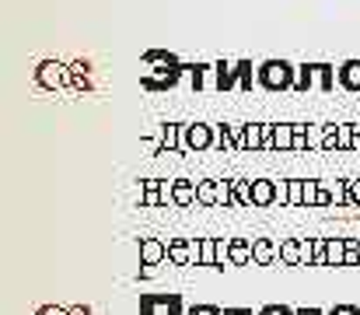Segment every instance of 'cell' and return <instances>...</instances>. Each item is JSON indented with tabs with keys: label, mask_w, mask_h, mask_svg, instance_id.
<instances>
[{
	"label": "cell",
	"mask_w": 360,
	"mask_h": 315,
	"mask_svg": "<svg viewBox=\"0 0 360 315\" xmlns=\"http://www.w3.org/2000/svg\"><path fill=\"white\" fill-rule=\"evenodd\" d=\"M255 84L266 91H290L297 84V67L290 60H263L255 70Z\"/></svg>",
	"instance_id": "cell-1"
},
{
	"label": "cell",
	"mask_w": 360,
	"mask_h": 315,
	"mask_svg": "<svg viewBox=\"0 0 360 315\" xmlns=\"http://www.w3.org/2000/svg\"><path fill=\"white\" fill-rule=\"evenodd\" d=\"M35 84L46 91H57L63 84H70V64L63 60H39L35 64Z\"/></svg>",
	"instance_id": "cell-2"
},
{
	"label": "cell",
	"mask_w": 360,
	"mask_h": 315,
	"mask_svg": "<svg viewBox=\"0 0 360 315\" xmlns=\"http://www.w3.org/2000/svg\"><path fill=\"white\" fill-rule=\"evenodd\" d=\"M280 262L283 267H312V238H283Z\"/></svg>",
	"instance_id": "cell-3"
},
{
	"label": "cell",
	"mask_w": 360,
	"mask_h": 315,
	"mask_svg": "<svg viewBox=\"0 0 360 315\" xmlns=\"http://www.w3.org/2000/svg\"><path fill=\"white\" fill-rule=\"evenodd\" d=\"M168 262L172 267H199V238H168Z\"/></svg>",
	"instance_id": "cell-4"
},
{
	"label": "cell",
	"mask_w": 360,
	"mask_h": 315,
	"mask_svg": "<svg viewBox=\"0 0 360 315\" xmlns=\"http://www.w3.org/2000/svg\"><path fill=\"white\" fill-rule=\"evenodd\" d=\"M217 144V133L210 123H186V151H207Z\"/></svg>",
	"instance_id": "cell-5"
},
{
	"label": "cell",
	"mask_w": 360,
	"mask_h": 315,
	"mask_svg": "<svg viewBox=\"0 0 360 315\" xmlns=\"http://www.w3.org/2000/svg\"><path fill=\"white\" fill-rule=\"evenodd\" d=\"M172 151H186V123H161V140L154 154H172Z\"/></svg>",
	"instance_id": "cell-6"
},
{
	"label": "cell",
	"mask_w": 360,
	"mask_h": 315,
	"mask_svg": "<svg viewBox=\"0 0 360 315\" xmlns=\"http://www.w3.org/2000/svg\"><path fill=\"white\" fill-rule=\"evenodd\" d=\"M140 262L143 267H161V262H168V242L165 238H140Z\"/></svg>",
	"instance_id": "cell-7"
},
{
	"label": "cell",
	"mask_w": 360,
	"mask_h": 315,
	"mask_svg": "<svg viewBox=\"0 0 360 315\" xmlns=\"http://www.w3.org/2000/svg\"><path fill=\"white\" fill-rule=\"evenodd\" d=\"M280 259V245L273 238H252V262L255 267H270Z\"/></svg>",
	"instance_id": "cell-8"
},
{
	"label": "cell",
	"mask_w": 360,
	"mask_h": 315,
	"mask_svg": "<svg viewBox=\"0 0 360 315\" xmlns=\"http://www.w3.org/2000/svg\"><path fill=\"white\" fill-rule=\"evenodd\" d=\"M238 64H231V60H217L214 64V88L217 91H231V88H238Z\"/></svg>",
	"instance_id": "cell-9"
},
{
	"label": "cell",
	"mask_w": 360,
	"mask_h": 315,
	"mask_svg": "<svg viewBox=\"0 0 360 315\" xmlns=\"http://www.w3.org/2000/svg\"><path fill=\"white\" fill-rule=\"evenodd\" d=\"M336 77L343 91H360V60H343L336 67Z\"/></svg>",
	"instance_id": "cell-10"
},
{
	"label": "cell",
	"mask_w": 360,
	"mask_h": 315,
	"mask_svg": "<svg viewBox=\"0 0 360 315\" xmlns=\"http://www.w3.org/2000/svg\"><path fill=\"white\" fill-rule=\"evenodd\" d=\"M252 203H255V207L277 203V186H273V179H252Z\"/></svg>",
	"instance_id": "cell-11"
},
{
	"label": "cell",
	"mask_w": 360,
	"mask_h": 315,
	"mask_svg": "<svg viewBox=\"0 0 360 315\" xmlns=\"http://www.w3.org/2000/svg\"><path fill=\"white\" fill-rule=\"evenodd\" d=\"M70 84L81 88V91H91L94 81H91V60H74L70 64Z\"/></svg>",
	"instance_id": "cell-12"
},
{
	"label": "cell",
	"mask_w": 360,
	"mask_h": 315,
	"mask_svg": "<svg viewBox=\"0 0 360 315\" xmlns=\"http://www.w3.org/2000/svg\"><path fill=\"white\" fill-rule=\"evenodd\" d=\"M175 186H172V203H179V207H192L196 203V182L192 179H172Z\"/></svg>",
	"instance_id": "cell-13"
},
{
	"label": "cell",
	"mask_w": 360,
	"mask_h": 315,
	"mask_svg": "<svg viewBox=\"0 0 360 315\" xmlns=\"http://www.w3.org/2000/svg\"><path fill=\"white\" fill-rule=\"evenodd\" d=\"M252 262V238H231V267H248Z\"/></svg>",
	"instance_id": "cell-14"
},
{
	"label": "cell",
	"mask_w": 360,
	"mask_h": 315,
	"mask_svg": "<svg viewBox=\"0 0 360 315\" xmlns=\"http://www.w3.org/2000/svg\"><path fill=\"white\" fill-rule=\"evenodd\" d=\"M266 123H245V151H263Z\"/></svg>",
	"instance_id": "cell-15"
},
{
	"label": "cell",
	"mask_w": 360,
	"mask_h": 315,
	"mask_svg": "<svg viewBox=\"0 0 360 315\" xmlns=\"http://www.w3.org/2000/svg\"><path fill=\"white\" fill-rule=\"evenodd\" d=\"M196 203H203V207L217 203V179H199L196 182Z\"/></svg>",
	"instance_id": "cell-16"
},
{
	"label": "cell",
	"mask_w": 360,
	"mask_h": 315,
	"mask_svg": "<svg viewBox=\"0 0 360 315\" xmlns=\"http://www.w3.org/2000/svg\"><path fill=\"white\" fill-rule=\"evenodd\" d=\"M326 267H346V238H329Z\"/></svg>",
	"instance_id": "cell-17"
},
{
	"label": "cell",
	"mask_w": 360,
	"mask_h": 315,
	"mask_svg": "<svg viewBox=\"0 0 360 315\" xmlns=\"http://www.w3.org/2000/svg\"><path fill=\"white\" fill-rule=\"evenodd\" d=\"M326 182H329V193H332L336 207H353V200H350V179H326Z\"/></svg>",
	"instance_id": "cell-18"
},
{
	"label": "cell",
	"mask_w": 360,
	"mask_h": 315,
	"mask_svg": "<svg viewBox=\"0 0 360 315\" xmlns=\"http://www.w3.org/2000/svg\"><path fill=\"white\" fill-rule=\"evenodd\" d=\"M336 81H339V77H336V67H332V64H315V88L332 91Z\"/></svg>",
	"instance_id": "cell-19"
},
{
	"label": "cell",
	"mask_w": 360,
	"mask_h": 315,
	"mask_svg": "<svg viewBox=\"0 0 360 315\" xmlns=\"http://www.w3.org/2000/svg\"><path fill=\"white\" fill-rule=\"evenodd\" d=\"M273 144H277V151H294V123H277Z\"/></svg>",
	"instance_id": "cell-20"
},
{
	"label": "cell",
	"mask_w": 360,
	"mask_h": 315,
	"mask_svg": "<svg viewBox=\"0 0 360 315\" xmlns=\"http://www.w3.org/2000/svg\"><path fill=\"white\" fill-rule=\"evenodd\" d=\"M199 267L217 270V238H199Z\"/></svg>",
	"instance_id": "cell-21"
},
{
	"label": "cell",
	"mask_w": 360,
	"mask_h": 315,
	"mask_svg": "<svg viewBox=\"0 0 360 315\" xmlns=\"http://www.w3.org/2000/svg\"><path fill=\"white\" fill-rule=\"evenodd\" d=\"M308 88H315V64H301V67H297V84H294V91H308Z\"/></svg>",
	"instance_id": "cell-22"
},
{
	"label": "cell",
	"mask_w": 360,
	"mask_h": 315,
	"mask_svg": "<svg viewBox=\"0 0 360 315\" xmlns=\"http://www.w3.org/2000/svg\"><path fill=\"white\" fill-rule=\"evenodd\" d=\"M322 151H339V123H322Z\"/></svg>",
	"instance_id": "cell-23"
},
{
	"label": "cell",
	"mask_w": 360,
	"mask_h": 315,
	"mask_svg": "<svg viewBox=\"0 0 360 315\" xmlns=\"http://www.w3.org/2000/svg\"><path fill=\"white\" fill-rule=\"evenodd\" d=\"M234 203L238 207H255L252 203V179H234Z\"/></svg>",
	"instance_id": "cell-24"
},
{
	"label": "cell",
	"mask_w": 360,
	"mask_h": 315,
	"mask_svg": "<svg viewBox=\"0 0 360 315\" xmlns=\"http://www.w3.org/2000/svg\"><path fill=\"white\" fill-rule=\"evenodd\" d=\"M143 64H161V67H179V60L172 57V52H165V49H150V52H143Z\"/></svg>",
	"instance_id": "cell-25"
},
{
	"label": "cell",
	"mask_w": 360,
	"mask_h": 315,
	"mask_svg": "<svg viewBox=\"0 0 360 315\" xmlns=\"http://www.w3.org/2000/svg\"><path fill=\"white\" fill-rule=\"evenodd\" d=\"M255 70H259V67H252L248 60H238V77H241L238 88H241V91H252V84H255Z\"/></svg>",
	"instance_id": "cell-26"
},
{
	"label": "cell",
	"mask_w": 360,
	"mask_h": 315,
	"mask_svg": "<svg viewBox=\"0 0 360 315\" xmlns=\"http://www.w3.org/2000/svg\"><path fill=\"white\" fill-rule=\"evenodd\" d=\"M217 203L234 207V179H217Z\"/></svg>",
	"instance_id": "cell-27"
},
{
	"label": "cell",
	"mask_w": 360,
	"mask_h": 315,
	"mask_svg": "<svg viewBox=\"0 0 360 315\" xmlns=\"http://www.w3.org/2000/svg\"><path fill=\"white\" fill-rule=\"evenodd\" d=\"M186 70H189L192 88H196V91H203V88H207V70H214V67H207V64H192V67H186Z\"/></svg>",
	"instance_id": "cell-28"
},
{
	"label": "cell",
	"mask_w": 360,
	"mask_h": 315,
	"mask_svg": "<svg viewBox=\"0 0 360 315\" xmlns=\"http://www.w3.org/2000/svg\"><path fill=\"white\" fill-rule=\"evenodd\" d=\"M322 179H304V207H319Z\"/></svg>",
	"instance_id": "cell-29"
},
{
	"label": "cell",
	"mask_w": 360,
	"mask_h": 315,
	"mask_svg": "<svg viewBox=\"0 0 360 315\" xmlns=\"http://www.w3.org/2000/svg\"><path fill=\"white\" fill-rule=\"evenodd\" d=\"M326 252H329V238H312V267H326Z\"/></svg>",
	"instance_id": "cell-30"
},
{
	"label": "cell",
	"mask_w": 360,
	"mask_h": 315,
	"mask_svg": "<svg viewBox=\"0 0 360 315\" xmlns=\"http://www.w3.org/2000/svg\"><path fill=\"white\" fill-rule=\"evenodd\" d=\"M214 133H217V144H214V147H221V151H231V147H234V137H231L228 123H217Z\"/></svg>",
	"instance_id": "cell-31"
},
{
	"label": "cell",
	"mask_w": 360,
	"mask_h": 315,
	"mask_svg": "<svg viewBox=\"0 0 360 315\" xmlns=\"http://www.w3.org/2000/svg\"><path fill=\"white\" fill-rule=\"evenodd\" d=\"M308 123H294V151H308Z\"/></svg>",
	"instance_id": "cell-32"
},
{
	"label": "cell",
	"mask_w": 360,
	"mask_h": 315,
	"mask_svg": "<svg viewBox=\"0 0 360 315\" xmlns=\"http://www.w3.org/2000/svg\"><path fill=\"white\" fill-rule=\"evenodd\" d=\"M346 267H360V238H346Z\"/></svg>",
	"instance_id": "cell-33"
},
{
	"label": "cell",
	"mask_w": 360,
	"mask_h": 315,
	"mask_svg": "<svg viewBox=\"0 0 360 315\" xmlns=\"http://www.w3.org/2000/svg\"><path fill=\"white\" fill-rule=\"evenodd\" d=\"M339 151H353V123H339Z\"/></svg>",
	"instance_id": "cell-34"
},
{
	"label": "cell",
	"mask_w": 360,
	"mask_h": 315,
	"mask_svg": "<svg viewBox=\"0 0 360 315\" xmlns=\"http://www.w3.org/2000/svg\"><path fill=\"white\" fill-rule=\"evenodd\" d=\"M290 207H304V179H290Z\"/></svg>",
	"instance_id": "cell-35"
},
{
	"label": "cell",
	"mask_w": 360,
	"mask_h": 315,
	"mask_svg": "<svg viewBox=\"0 0 360 315\" xmlns=\"http://www.w3.org/2000/svg\"><path fill=\"white\" fill-rule=\"evenodd\" d=\"M277 186V203H290V179H273Z\"/></svg>",
	"instance_id": "cell-36"
},
{
	"label": "cell",
	"mask_w": 360,
	"mask_h": 315,
	"mask_svg": "<svg viewBox=\"0 0 360 315\" xmlns=\"http://www.w3.org/2000/svg\"><path fill=\"white\" fill-rule=\"evenodd\" d=\"M308 144L322 147V123H308Z\"/></svg>",
	"instance_id": "cell-37"
},
{
	"label": "cell",
	"mask_w": 360,
	"mask_h": 315,
	"mask_svg": "<svg viewBox=\"0 0 360 315\" xmlns=\"http://www.w3.org/2000/svg\"><path fill=\"white\" fill-rule=\"evenodd\" d=\"M228 130H231V137H234V147L245 151V123H228Z\"/></svg>",
	"instance_id": "cell-38"
},
{
	"label": "cell",
	"mask_w": 360,
	"mask_h": 315,
	"mask_svg": "<svg viewBox=\"0 0 360 315\" xmlns=\"http://www.w3.org/2000/svg\"><path fill=\"white\" fill-rule=\"evenodd\" d=\"M259 315H297L294 308H287V305H266Z\"/></svg>",
	"instance_id": "cell-39"
},
{
	"label": "cell",
	"mask_w": 360,
	"mask_h": 315,
	"mask_svg": "<svg viewBox=\"0 0 360 315\" xmlns=\"http://www.w3.org/2000/svg\"><path fill=\"white\" fill-rule=\"evenodd\" d=\"M329 315H360V308H353V305H336V308H329Z\"/></svg>",
	"instance_id": "cell-40"
},
{
	"label": "cell",
	"mask_w": 360,
	"mask_h": 315,
	"mask_svg": "<svg viewBox=\"0 0 360 315\" xmlns=\"http://www.w3.org/2000/svg\"><path fill=\"white\" fill-rule=\"evenodd\" d=\"M189 315H221L217 308H210V305H192L189 308Z\"/></svg>",
	"instance_id": "cell-41"
},
{
	"label": "cell",
	"mask_w": 360,
	"mask_h": 315,
	"mask_svg": "<svg viewBox=\"0 0 360 315\" xmlns=\"http://www.w3.org/2000/svg\"><path fill=\"white\" fill-rule=\"evenodd\" d=\"M35 315H70V308H57V305H46V308H39Z\"/></svg>",
	"instance_id": "cell-42"
},
{
	"label": "cell",
	"mask_w": 360,
	"mask_h": 315,
	"mask_svg": "<svg viewBox=\"0 0 360 315\" xmlns=\"http://www.w3.org/2000/svg\"><path fill=\"white\" fill-rule=\"evenodd\" d=\"M350 200L353 207H360V179H350Z\"/></svg>",
	"instance_id": "cell-43"
},
{
	"label": "cell",
	"mask_w": 360,
	"mask_h": 315,
	"mask_svg": "<svg viewBox=\"0 0 360 315\" xmlns=\"http://www.w3.org/2000/svg\"><path fill=\"white\" fill-rule=\"evenodd\" d=\"M172 186H175V182H168V179H161V200H165V207L172 203Z\"/></svg>",
	"instance_id": "cell-44"
},
{
	"label": "cell",
	"mask_w": 360,
	"mask_h": 315,
	"mask_svg": "<svg viewBox=\"0 0 360 315\" xmlns=\"http://www.w3.org/2000/svg\"><path fill=\"white\" fill-rule=\"evenodd\" d=\"M70 315H91V308H88V305H74Z\"/></svg>",
	"instance_id": "cell-45"
},
{
	"label": "cell",
	"mask_w": 360,
	"mask_h": 315,
	"mask_svg": "<svg viewBox=\"0 0 360 315\" xmlns=\"http://www.w3.org/2000/svg\"><path fill=\"white\" fill-rule=\"evenodd\" d=\"M353 151H360V123H353Z\"/></svg>",
	"instance_id": "cell-46"
},
{
	"label": "cell",
	"mask_w": 360,
	"mask_h": 315,
	"mask_svg": "<svg viewBox=\"0 0 360 315\" xmlns=\"http://www.w3.org/2000/svg\"><path fill=\"white\" fill-rule=\"evenodd\" d=\"M221 315H248V312H241V308H231V312H221Z\"/></svg>",
	"instance_id": "cell-47"
}]
</instances>
